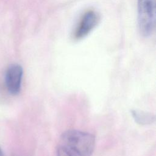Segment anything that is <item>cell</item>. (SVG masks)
<instances>
[{"label":"cell","instance_id":"7","mask_svg":"<svg viewBox=\"0 0 156 156\" xmlns=\"http://www.w3.org/2000/svg\"><path fill=\"white\" fill-rule=\"evenodd\" d=\"M0 156H2V152L1 147H0Z\"/></svg>","mask_w":156,"mask_h":156},{"label":"cell","instance_id":"6","mask_svg":"<svg viewBox=\"0 0 156 156\" xmlns=\"http://www.w3.org/2000/svg\"><path fill=\"white\" fill-rule=\"evenodd\" d=\"M56 156H76L71 151L65 146H60L57 149Z\"/></svg>","mask_w":156,"mask_h":156},{"label":"cell","instance_id":"3","mask_svg":"<svg viewBox=\"0 0 156 156\" xmlns=\"http://www.w3.org/2000/svg\"><path fill=\"white\" fill-rule=\"evenodd\" d=\"M99 15L93 10L87 11L82 15L74 33V38L80 40L87 37L98 24Z\"/></svg>","mask_w":156,"mask_h":156},{"label":"cell","instance_id":"5","mask_svg":"<svg viewBox=\"0 0 156 156\" xmlns=\"http://www.w3.org/2000/svg\"><path fill=\"white\" fill-rule=\"evenodd\" d=\"M131 114L135 121L140 125H147L155 121V115L151 113L140 110H131Z\"/></svg>","mask_w":156,"mask_h":156},{"label":"cell","instance_id":"1","mask_svg":"<svg viewBox=\"0 0 156 156\" xmlns=\"http://www.w3.org/2000/svg\"><path fill=\"white\" fill-rule=\"evenodd\" d=\"M63 146L77 156H91L95 146L93 135L77 130H69L62 135Z\"/></svg>","mask_w":156,"mask_h":156},{"label":"cell","instance_id":"4","mask_svg":"<svg viewBox=\"0 0 156 156\" xmlns=\"http://www.w3.org/2000/svg\"><path fill=\"white\" fill-rule=\"evenodd\" d=\"M23 74V68L18 64H12L8 67L5 73V82L10 94L16 95L20 93Z\"/></svg>","mask_w":156,"mask_h":156},{"label":"cell","instance_id":"2","mask_svg":"<svg viewBox=\"0 0 156 156\" xmlns=\"http://www.w3.org/2000/svg\"><path fill=\"white\" fill-rule=\"evenodd\" d=\"M138 24L140 34L149 37L155 26V0H138Z\"/></svg>","mask_w":156,"mask_h":156}]
</instances>
